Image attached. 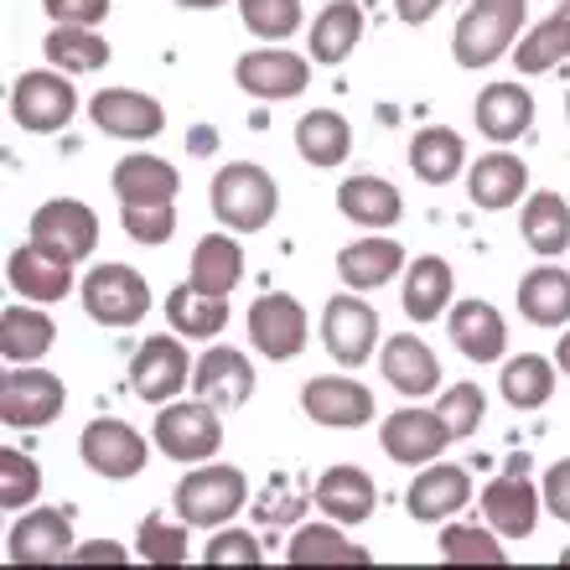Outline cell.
Returning a JSON list of instances; mask_svg holds the SVG:
<instances>
[{
  "label": "cell",
  "instance_id": "obj_1",
  "mask_svg": "<svg viewBox=\"0 0 570 570\" xmlns=\"http://www.w3.org/2000/svg\"><path fill=\"white\" fill-rule=\"evenodd\" d=\"M524 0H472L451 31V58L456 68H493L498 58H509L519 37H524Z\"/></svg>",
  "mask_w": 570,
  "mask_h": 570
},
{
  "label": "cell",
  "instance_id": "obj_2",
  "mask_svg": "<svg viewBox=\"0 0 570 570\" xmlns=\"http://www.w3.org/2000/svg\"><path fill=\"white\" fill-rule=\"evenodd\" d=\"M213 213L224 218V228L234 234H265L275 224V208H281V187L265 166L255 161H228L213 171Z\"/></svg>",
  "mask_w": 570,
  "mask_h": 570
},
{
  "label": "cell",
  "instance_id": "obj_3",
  "mask_svg": "<svg viewBox=\"0 0 570 570\" xmlns=\"http://www.w3.org/2000/svg\"><path fill=\"white\" fill-rule=\"evenodd\" d=\"M244 503H249V478H244L239 466H224V462L193 466L177 482V493H171L177 519H187L193 529H224Z\"/></svg>",
  "mask_w": 570,
  "mask_h": 570
},
{
  "label": "cell",
  "instance_id": "obj_4",
  "mask_svg": "<svg viewBox=\"0 0 570 570\" xmlns=\"http://www.w3.org/2000/svg\"><path fill=\"white\" fill-rule=\"evenodd\" d=\"M150 441L171 462H213L224 451V410L208 400H171L150 425Z\"/></svg>",
  "mask_w": 570,
  "mask_h": 570
},
{
  "label": "cell",
  "instance_id": "obj_5",
  "mask_svg": "<svg viewBox=\"0 0 570 570\" xmlns=\"http://www.w3.org/2000/svg\"><path fill=\"white\" fill-rule=\"evenodd\" d=\"M6 109H11V120L21 125V130H31V136H58L78 115V89L68 83L62 68H31V73H21L11 83Z\"/></svg>",
  "mask_w": 570,
  "mask_h": 570
},
{
  "label": "cell",
  "instance_id": "obj_6",
  "mask_svg": "<svg viewBox=\"0 0 570 570\" xmlns=\"http://www.w3.org/2000/svg\"><path fill=\"white\" fill-rule=\"evenodd\" d=\"M78 296H83V312H89V322H99V327H136L140 316L150 312V285L140 271H130V265H94L89 275H83V285H78Z\"/></svg>",
  "mask_w": 570,
  "mask_h": 570
},
{
  "label": "cell",
  "instance_id": "obj_7",
  "mask_svg": "<svg viewBox=\"0 0 570 570\" xmlns=\"http://www.w3.org/2000/svg\"><path fill=\"white\" fill-rule=\"evenodd\" d=\"M62 405H68V390L47 368L11 363V374L0 379V421L11 425V431H42L47 421L62 415Z\"/></svg>",
  "mask_w": 570,
  "mask_h": 570
},
{
  "label": "cell",
  "instance_id": "obj_8",
  "mask_svg": "<svg viewBox=\"0 0 570 570\" xmlns=\"http://www.w3.org/2000/svg\"><path fill=\"white\" fill-rule=\"evenodd\" d=\"M78 456L89 466L94 478H109V482H130L146 472L150 462V441L125 421H89L83 435H78Z\"/></svg>",
  "mask_w": 570,
  "mask_h": 570
},
{
  "label": "cell",
  "instance_id": "obj_9",
  "mask_svg": "<svg viewBox=\"0 0 570 570\" xmlns=\"http://www.w3.org/2000/svg\"><path fill=\"white\" fill-rule=\"evenodd\" d=\"M27 239L42 244L47 255H62L78 265V259H89L99 249V218L78 197H52V203H42V208L31 213Z\"/></svg>",
  "mask_w": 570,
  "mask_h": 570
},
{
  "label": "cell",
  "instance_id": "obj_10",
  "mask_svg": "<svg viewBox=\"0 0 570 570\" xmlns=\"http://www.w3.org/2000/svg\"><path fill=\"white\" fill-rule=\"evenodd\" d=\"M234 83H239L249 99H265V105H281V99H296L306 83H312V58H301L291 47H255L234 62Z\"/></svg>",
  "mask_w": 570,
  "mask_h": 570
},
{
  "label": "cell",
  "instance_id": "obj_11",
  "mask_svg": "<svg viewBox=\"0 0 570 570\" xmlns=\"http://www.w3.org/2000/svg\"><path fill=\"white\" fill-rule=\"evenodd\" d=\"M301 410H306V421L327 425V431H358V425H368L379 415L374 390L358 384V379H347V374L306 379V390H301Z\"/></svg>",
  "mask_w": 570,
  "mask_h": 570
},
{
  "label": "cell",
  "instance_id": "obj_12",
  "mask_svg": "<svg viewBox=\"0 0 570 570\" xmlns=\"http://www.w3.org/2000/svg\"><path fill=\"white\" fill-rule=\"evenodd\" d=\"M322 343H327L332 363L343 368H363L379 353V312L363 296H332L322 312Z\"/></svg>",
  "mask_w": 570,
  "mask_h": 570
},
{
  "label": "cell",
  "instance_id": "obj_13",
  "mask_svg": "<svg viewBox=\"0 0 570 570\" xmlns=\"http://www.w3.org/2000/svg\"><path fill=\"white\" fill-rule=\"evenodd\" d=\"M73 519L62 509H37L16 513L11 534H6V560L11 566H58V560L73 556Z\"/></svg>",
  "mask_w": 570,
  "mask_h": 570
},
{
  "label": "cell",
  "instance_id": "obj_14",
  "mask_svg": "<svg viewBox=\"0 0 570 570\" xmlns=\"http://www.w3.org/2000/svg\"><path fill=\"white\" fill-rule=\"evenodd\" d=\"M193 384V358L177 337H146L140 353L130 358V390L146 405H171L181 390Z\"/></svg>",
  "mask_w": 570,
  "mask_h": 570
},
{
  "label": "cell",
  "instance_id": "obj_15",
  "mask_svg": "<svg viewBox=\"0 0 570 570\" xmlns=\"http://www.w3.org/2000/svg\"><path fill=\"white\" fill-rule=\"evenodd\" d=\"M249 343L265 353L271 363H291L306 347V306L285 291H271V296H255L249 306Z\"/></svg>",
  "mask_w": 570,
  "mask_h": 570
},
{
  "label": "cell",
  "instance_id": "obj_16",
  "mask_svg": "<svg viewBox=\"0 0 570 570\" xmlns=\"http://www.w3.org/2000/svg\"><path fill=\"white\" fill-rule=\"evenodd\" d=\"M379 446L400 466H431L441 462V451L451 446V431L435 410H394L390 421L379 425Z\"/></svg>",
  "mask_w": 570,
  "mask_h": 570
},
{
  "label": "cell",
  "instance_id": "obj_17",
  "mask_svg": "<svg viewBox=\"0 0 570 570\" xmlns=\"http://www.w3.org/2000/svg\"><path fill=\"white\" fill-rule=\"evenodd\" d=\"M540 509H544V493L524 478V466H513V472H503V478H493L482 488V519L503 540H529L534 524H540Z\"/></svg>",
  "mask_w": 570,
  "mask_h": 570
},
{
  "label": "cell",
  "instance_id": "obj_18",
  "mask_svg": "<svg viewBox=\"0 0 570 570\" xmlns=\"http://www.w3.org/2000/svg\"><path fill=\"white\" fill-rule=\"evenodd\" d=\"M446 332H451V343H456V353L472 363L509 358V322H503V312H498L493 301H478V296L456 301L446 316Z\"/></svg>",
  "mask_w": 570,
  "mask_h": 570
},
{
  "label": "cell",
  "instance_id": "obj_19",
  "mask_svg": "<svg viewBox=\"0 0 570 570\" xmlns=\"http://www.w3.org/2000/svg\"><path fill=\"white\" fill-rule=\"evenodd\" d=\"M94 130L115 140H156L166 130V109L140 89H99L89 105Z\"/></svg>",
  "mask_w": 570,
  "mask_h": 570
},
{
  "label": "cell",
  "instance_id": "obj_20",
  "mask_svg": "<svg viewBox=\"0 0 570 570\" xmlns=\"http://www.w3.org/2000/svg\"><path fill=\"white\" fill-rule=\"evenodd\" d=\"M193 394L197 400H208L228 415V410L249 405V394H255V363L244 358L239 347H208L203 358L193 363Z\"/></svg>",
  "mask_w": 570,
  "mask_h": 570
},
{
  "label": "cell",
  "instance_id": "obj_21",
  "mask_svg": "<svg viewBox=\"0 0 570 570\" xmlns=\"http://www.w3.org/2000/svg\"><path fill=\"white\" fill-rule=\"evenodd\" d=\"M472 503V478L462 466L451 462H431V466H415V482L405 493V509L415 524H446L451 513H462Z\"/></svg>",
  "mask_w": 570,
  "mask_h": 570
},
{
  "label": "cell",
  "instance_id": "obj_22",
  "mask_svg": "<svg viewBox=\"0 0 570 570\" xmlns=\"http://www.w3.org/2000/svg\"><path fill=\"white\" fill-rule=\"evenodd\" d=\"M6 285H11L21 301H37V306L62 301V296H73V259L47 255L42 244L27 239L21 249H11V259H6Z\"/></svg>",
  "mask_w": 570,
  "mask_h": 570
},
{
  "label": "cell",
  "instance_id": "obj_23",
  "mask_svg": "<svg viewBox=\"0 0 570 570\" xmlns=\"http://www.w3.org/2000/svg\"><path fill=\"white\" fill-rule=\"evenodd\" d=\"M312 503L327 513L332 524L358 529V524L374 519L379 488H374V478H368L363 466H327V472L316 478V488H312Z\"/></svg>",
  "mask_w": 570,
  "mask_h": 570
},
{
  "label": "cell",
  "instance_id": "obj_24",
  "mask_svg": "<svg viewBox=\"0 0 570 570\" xmlns=\"http://www.w3.org/2000/svg\"><path fill=\"white\" fill-rule=\"evenodd\" d=\"M109 187H115V197H120L125 208H166V203H177V193H181V171L171 161H161V156L136 150V156H125V161L115 166Z\"/></svg>",
  "mask_w": 570,
  "mask_h": 570
},
{
  "label": "cell",
  "instance_id": "obj_25",
  "mask_svg": "<svg viewBox=\"0 0 570 570\" xmlns=\"http://www.w3.org/2000/svg\"><path fill=\"white\" fill-rule=\"evenodd\" d=\"M472 120H478V136H488L493 146H513L534 130V94L524 83H488L472 105Z\"/></svg>",
  "mask_w": 570,
  "mask_h": 570
},
{
  "label": "cell",
  "instance_id": "obj_26",
  "mask_svg": "<svg viewBox=\"0 0 570 570\" xmlns=\"http://www.w3.org/2000/svg\"><path fill=\"white\" fill-rule=\"evenodd\" d=\"M466 197H472L482 213L513 208V203L529 197V166L519 161L513 150H488V156H478L472 171H466Z\"/></svg>",
  "mask_w": 570,
  "mask_h": 570
},
{
  "label": "cell",
  "instance_id": "obj_27",
  "mask_svg": "<svg viewBox=\"0 0 570 570\" xmlns=\"http://www.w3.org/2000/svg\"><path fill=\"white\" fill-rule=\"evenodd\" d=\"M379 374L390 379L405 400H431V394L441 390V363H435V353L415 337V332H394L390 343H384Z\"/></svg>",
  "mask_w": 570,
  "mask_h": 570
},
{
  "label": "cell",
  "instance_id": "obj_28",
  "mask_svg": "<svg viewBox=\"0 0 570 570\" xmlns=\"http://www.w3.org/2000/svg\"><path fill=\"white\" fill-rule=\"evenodd\" d=\"M363 42V6L353 0H332L322 6L306 31V58L322 62V68H337V62L353 58V47Z\"/></svg>",
  "mask_w": 570,
  "mask_h": 570
},
{
  "label": "cell",
  "instance_id": "obj_29",
  "mask_svg": "<svg viewBox=\"0 0 570 570\" xmlns=\"http://www.w3.org/2000/svg\"><path fill=\"white\" fill-rule=\"evenodd\" d=\"M519 316L529 327H566L570 322V271H560L556 259H544L519 281Z\"/></svg>",
  "mask_w": 570,
  "mask_h": 570
},
{
  "label": "cell",
  "instance_id": "obj_30",
  "mask_svg": "<svg viewBox=\"0 0 570 570\" xmlns=\"http://www.w3.org/2000/svg\"><path fill=\"white\" fill-rule=\"evenodd\" d=\"M337 208H343V218H353L358 228H394L400 224V213H405V197H400V187L384 177H347L343 187H337Z\"/></svg>",
  "mask_w": 570,
  "mask_h": 570
},
{
  "label": "cell",
  "instance_id": "obj_31",
  "mask_svg": "<svg viewBox=\"0 0 570 570\" xmlns=\"http://www.w3.org/2000/svg\"><path fill=\"white\" fill-rule=\"evenodd\" d=\"M451 296H456V275L441 255H421L405 265V316L410 322H435V316L451 312Z\"/></svg>",
  "mask_w": 570,
  "mask_h": 570
},
{
  "label": "cell",
  "instance_id": "obj_32",
  "mask_svg": "<svg viewBox=\"0 0 570 570\" xmlns=\"http://www.w3.org/2000/svg\"><path fill=\"white\" fill-rule=\"evenodd\" d=\"M296 150L306 166L332 171V166H343L353 156V125L337 109H306L296 120Z\"/></svg>",
  "mask_w": 570,
  "mask_h": 570
},
{
  "label": "cell",
  "instance_id": "obj_33",
  "mask_svg": "<svg viewBox=\"0 0 570 570\" xmlns=\"http://www.w3.org/2000/svg\"><path fill=\"white\" fill-rule=\"evenodd\" d=\"M400 271H405V249L394 239H379V234L337 249V275H343L347 291H379V285H390Z\"/></svg>",
  "mask_w": 570,
  "mask_h": 570
},
{
  "label": "cell",
  "instance_id": "obj_34",
  "mask_svg": "<svg viewBox=\"0 0 570 570\" xmlns=\"http://www.w3.org/2000/svg\"><path fill=\"white\" fill-rule=\"evenodd\" d=\"M410 171L425 181V187H446L466 171V140L446 125H425L410 140Z\"/></svg>",
  "mask_w": 570,
  "mask_h": 570
},
{
  "label": "cell",
  "instance_id": "obj_35",
  "mask_svg": "<svg viewBox=\"0 0 570 570\" xmlns=\"http://www.w3.org/2000/svg\"><path fill=\"white\" fill-rule=\"evenodd\" d=\"M519 234L540 259H556L570 249V203L560 193H529L519 213Z\"/></svg>",
  "mask_w": 570,
  "mask_h": 570
},
{
  "label": "cell",
  "instance_id": "obj_36",
  "mask_svg": "<svg viewBox=\"0 0 570 570\" xmlns=\"http://www.w3.org/2000/svg\"><path fill=\"white\" fill-rule=\"evenodd\" d=\"M166 322H171V332H181V337L208 343V337H218V332L228 327V296H213V291L187 281L166 296Z\"/></svg>",
  "mask_w": 570,
  "mask_h": 570
},
{
  "label": "cell",
  "instance_id": "obj_37",
  "mask_svg": "<svg viewBox=\"0 0 570 570\" xmlns=\"http://www.w3.org/2000/svg\"><path fill=\"white\" fill-rule=\"evenodd\" d=\"M52 337H58V327H52V316H47L37 301L6 306V316H0V353H6V363L47 358V353H52Z\"/></svg>",
  "mask_w": 570,
  "mask_h": 570
},
{
  "label": "cell",
  "instance_id": "obj_38",
  "mask_svg": "<svg viewBox=\"0 0 570 570\" xmlns=\"http://www.w3.org/2000/svg\"><path fill=\"white\" fill-rule=\"evenodd\" d=\"M285 560L291 566H368V550L363 544H347L343 524H301L285 544Z\"/></svg>",
  "mask_w": 570,
  "mask_h": 570
},
{
  "label": "cell",
  "instance_id": "obj_39",
  "mask_svg": "<svg viewBox=\"0 0 570 570\" xmlns=\"http://www.w3.org/2000/svg\"><path fill=\"white\" fill-rule=\"evenodd\" d=\"M498 390L513 410H544L550 394H556V363L544 353H513V358H503Z\"/></svg>",
  "mask_w": 570,
  "mask_h": 570
},
{
  "label": "cell",
  "instance_id": "obj_40",
  "mask_svg": "<svg viewBox=\"0 0 570 570\" xmlns=\"http://www.w3.org/2000/svg\"><path fill=\"white\" fill-rule=\"evenodd\" d=\"M187 281L213 291V296H234V285L244 281V249L234 234H208V239H197L193 249V271Z\"/></svg>",
  "mask_w": 570,
  "mask_h": 570
},
{
  "label": "cell",
  "instance_id": "obj_41",
  "mask_svg": "<svg viewBox=\"0 0 570 570\" xmlns=\"http://www.w3.org/2000/svg\"><path fill=\"white\" fill-rule=\"evenodd\" d=\"M566 58H570V21H566V11L544 16L540 27H529L524 37H519V47H513V68H519L524 78L550 73V68L566 62Z\"/></svg>",
  "mask_w": 570,
  "mask_h": 570
},
{
  "label": "cell",
  "instance_id": "obj_42",
  "mask_svg": "<svg viewBox=\"0 0 570 570\" xmlns=\"http://www.w3.org/2000/svg\"><path fill=\"white\" fill-rule=\"evenodd\" d=\"M42 52L52 68H62V73H99L109 62V42L94 27H52Z\"/></svg>",
  "mask_w": 570,
  "mask_h": 570
},
{
  "label": "cell",
  "instance_id": "obj_43",
  "mask_svg": "<svg viewBox=\"0 0 570 570\" xmlns=\"http://www.w3.org/2000/svg\"><path fill=\"white\" fill-rule=\"evenodd\" d=\"M503 534L493 524H446L441 529V560L446 566H509V550H503Z\"/></svg>",
  "mask_w": 570,
  "mask_h": 570
},
{
  "label": "cell",
  "instance_id": "obj_44",
  "mask_svg": "<svg viewBox=\"0 0 570 570\" xmlns=\"http://www.w3.org/2000/svg\"><path fill=\"white\" fill-rule=\"evenodd\" d=\"M37 493H42V466L31 462L27 451L6 446L0 451V503L11 513H27L37 503Z\"/></svg>",
  "mask_w": 570,
  "mask_h": 570
},
{
  "label": "cell",
  "instance_id": "obj_45",
  "mask_svg": "<svg viewBox=\"0 0 570 570\" xmlns=\"http://www.w3.org/2000/svg\"><path fill=\"white\" fill-rule=\"evenodd\" d=\"M239 16L259 42H285L301 31V0H239Z\"/></svg>",
  "mask_w": 570,
  "mask_h": 570
},
{
  "label": "cell",
  "instance_id": "obj_46",
  "mask_svg": "<svg viewBox=\"0 0 570 570\" xmlns=\"http://www.w3.org/2000/svg\"><path fill=\"white\" fill-rule=\"evenodd\" d=\"M435 415L446 421L451 441H472V431H478L482 415H488V394H482L478 384H451V390H441V400H435Z\"/></svg>",
  "mask_w": 570,
  "mask_h": 570
},
{
  "label": "cell",
  "instance_id": "obj_47",
  "mask_svg": "<svg viewBox=\"0 0 570 570\" xmlns=\"http://www.w3.org/2000/svg\"><path fill=\"white\" fill-rule=\"evenodd\" d=\"M187 519H177V524H166V519H140V534H136V550L140 560H150V566H181L187 560Z\"/></svg>",
  "mask_w": 570,
  "mask_h": 570
},
{
  "label": "cell",
  "instance_id": "obj_48",
  "mask_svg": "<svg viewBox=\"0 0 570 570\" xmlns=\"http://www.w3.org/2000/svg\"><path fill=\"white\" fill-rule=\"evenodd\" d=\"M265 550L249 529H213V540L203 544V566H259Z\"/></svg>",
  "mask_w": 570,
  "mask_h": 570
},
{
  "label": "cell",
  "instance_id": "obj_49",
  "mask_svg": "<svg viewBox=\"0 0 570 570\" xmlns=\"http://www.w3.org/2000/svg\"><path fill=\"white\" fill-rule=\"evenodd\" d=\"M120 224L136 244H150V249H156V244H166L177 234V208H171V203H166V208H125Z\"/></svg>",
  "mask_w": 570,
  "mask_h": 570
},
{
  "label": "cell",
  "instance_id": "obj_50",
  "mask_svg": "<svg viewBox=\"0 0 570 570\" xmlns=\"http://www.w3.org/2000/svg\"><path fill=\"white\" fill-rule=\"evenodd\" d=\"M52 27H99L109 16V0H42Z\"/></svg>",
  "mask_w": 570,
  "mask_h": 570
},
{
  "label": "cell",
  "instance_id": "obj_51",
  "mask_svg": "<svg viewBox=\"0 0 570 570\" xmlns=\"http://www.w3.org/2000/svg\"><path fill=\"white\" fill-rule=\"evenodd\" d=\"M540 493H544V509L556 513L560 524H570V456L544 472V488H540Z\"/></svg>",
  "mask_w": 570,
  "mask_h": 570
},
{
  "label": "cell",
  "instance_id": "obj_52",
  "mask_svg": "<svg viewBox=\"0 0 570 570\" xmlns=\"http://www.w3.org/2000/svg\"><path fill=\"white\" fill-rule=\"evenodd\" d=\"M73 566H125L130 560V550H120L115 540H94V544H73Z\"/></svg>",
  "mask_w": 570,
  "mask_h": 570
},
{
  "label": "cell",
  "instance_id": "obj_53",
  "mask_svg": "<svg viewBox=\"0 0 570 570\" xmlns=\"http://www.w3.org/2000/svg\"><path fill=\"white\" fill-rule=\"evenodd\" d=\"M441 6H446V0H394V16H400L405 27H425Z\"/></svg>",
  "mask_w": 570,
  "mask_h": 570
},
{
  "label": "cell",
  "instance_id": "obj_54",
  "mask_svg": "<svg viewBox=\"0 0 570 570\" xmlns=\"http://www.w3.org/2000/svg\"><path fill=\"white\" fill-rule=\"evenodd\" d=\"M556 368L570 379V332H566V337H560V343H556Z\"/></svg>",
  "mask_w": 570,
  "mask_h": 570
},
{
  "label": "cell",
  "instance_id": "obj_55",
  "mask_svg": "<svg viewBox=\"0 0 570 570\" xmlns=\"http://www.w3.org/2000/svg\"><path fill=\"white\" fill-rule=\"evenodd\" d=\"M177 11H213V6H224V0H171Z\"/></svg>",
  "mask_w": 570,
  "mask_h": 570
},
{
  "label": "cell",
  "instance_id": "obj_56",
  "mask_svg": "<svg viewBox=\"0 0 570 570\" xmlns=\"http://www.w3.org/2000/svg\"><path fill=\"white\" fill-rule=\"evenodd\" d=\"M560 566H570V550H566V556H560Z\"/></svg>",
  "mask_w": 570,
  "mask_h": 570
},
{
  "label": "cell",
  "instance_id": "obj_57",
  "mask_svg": "<svg viewBox=\"0 0 570 570\" xmlns=\"http://www.w3.org/2000/svg\"><path fill=\"white\" fill-rule=\"evenodd\" d=\"M560 11H566V21H570V0H566V6H560Z\"/></svg>",
  "mask_w": 570,
  "mask_h": 570
},
{
  "label": "cell",
  "instance_id": "obj_58",
  "mask_svg": "<svg viewBox=\"0 0 570 570\" xmlns=\"http://www.w3.org/2000/svg\"><path fill=\"white\" fill-rule=\"evenodd\" d=\"M566 115H570V89H566Z\"/></svg>",
  "mask_w": 570,
  "mask_h": 570
}]
</instances>
